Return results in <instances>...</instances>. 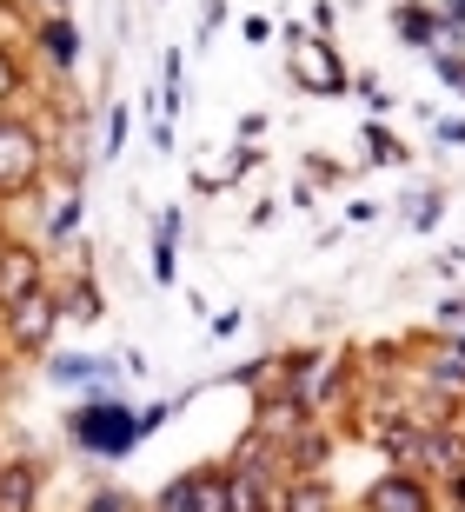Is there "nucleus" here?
<instances>
[{
    "label": "nucleus",
    "mask_w": 465,
    "mask_h": 512,
    "mask_svg": "<svg viewBox=\"0 0 465 512\" xmlns=\"http://www.w3.org/2000/svg\"><path fill=\"white\" fill-rule=\"evenodd\" d=\"M74 433L87 439V446H100V453H120V446H133V419L120 413V406H87V413L74 419Z\"/></svg>",
    "instance_id": "f257e3e1"
},
{
    "label": "nucleus",
    "mask_w": 465,
    "mask_h": 512,
    "mask_svg": "<svg viewBox=\"0 0 465 512\" xmlns=\"http://www.w3.org/2000/svg\"><path fill=\"white\" fill-rule=\"evenodd\" d=\"M293 74L306 80V87H339V67L326 60V47H313V40H299V47H293Z\"/></svg>",
    "instance_id": "f03ea898"
},
{
    "label": "nucleus",
    "mask_w": 465,
    "mask_h": 512,
    "mask_svg": "<svg viewBox=\"0 0 465 512\" xmlns=\"http://www.w3.org/2000/svg\"><path fill=\"white\" fill-rule=\"evenodd\" d=\"M14 333L27 346L47 340V300H40V293H20V300H14Z\"/></svg>",
    "instance_id": "7ed1b4c3"
},
{
    "label": "nucleus",
    "mask_w": 465,
    "mask_h": 512,
    "mask_svg": "<svg viewBox=\"0 0 465 512\" xmlns=\"http://www.w3.org/2000/svg\"><path fill=\"white\" fill-rule=\"evenodd\" d=\"M34 167V140L14 127H0V180H20V173Z\"/></svg>",
    "instance_id": "20e7f679"
},
{
    "label": "nucleus",
    "mask_w": 465,
    "mask_h": 512,
    "mask_svg": "<svg viewBox=\"0 0 465 512\" xmlns=\"http://www.w3.org/2000/svg\"><path fill=\"white\" fill-rule=\"evenodd\" d=\"M372 512H426V499H419V486H412V479H392V486H379V493H372Z\"/></svg>",
    "instance_id": "39448f33"
},
{
    "label": "nucleus",
    "mask_w": 465,
    "mask_h": 512,
    "mask_svg": "<svg viewBox=\"0 0 465 512\" xmlns=\"http://www.w3.org/2000/svg\"><path fill=\"white\" fill-rule=\"evenodd\" d=\"M7 273H0V300L14 306L20 293H34V260H0Z\"/></svg>",
    "instance_id": "423d86ee"
},
{
    "label": "nucleus",
    "mask_w": 465,
    "mask_h": 512,
    "mask_svg": "<svg viewBox=\"0 0 465 512\" xmlns=\"http://www.w3.org/2000/svg\"><path fill=\"white\" fill-rule=\"evenodd\" d=\"M7 486H0V512H27V499H34V479L27 473H0Z\"/></svg>",
    "instance_id": "0eeeda50"
},
{
    "label": "nucleus",
    "mask_w": 465,
    "mask_h": 512,
    "mask_svg": "<svg viewBox=\"0 0 465 512\" xmlns=\"http://www.w3.org/2000/svg\"><path fill=\"white\" fill-rule=\"evenodd\" d=\"M47 47H54V54L67 60V54H74V34H67V27H47Z\"/></svg>",
    "instance_id": "6e6552de"
},
{
    "label": "nucleus",
    "mask_w": 465,
    "mask_h": 512,
    "mask_svg": "<svg viewBox=\"0 0 465 512\" xmlns=\"http://www.w3.org/2000/svg\"><path fill=\"white\" fill-rule=\"evenodd\" d=\"M0 94H7V60H0Z\"/></svg>",
    "instance_id": "1a4fd4ad"
}]
</instances>
